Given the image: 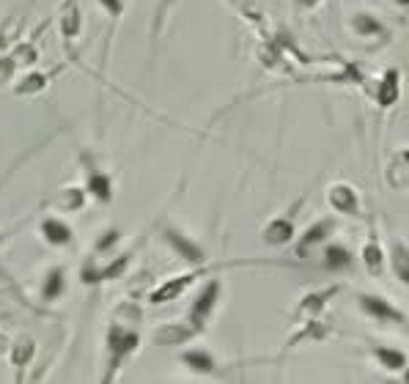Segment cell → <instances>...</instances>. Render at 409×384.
Here are the masks:
<instances>
[{
	"label": "cell",
	"mask_w": 409,
	"mask_h": 384,
	"mask_svg": "<svg viewBox=\"0 0 409 384\" xmlns=\"http://www.w3.org/2000/svg\"><path fill=\"white\" fill-rule=\"evenodd\" d=\"M138 343H140V338H138L135 329H127L121 324H113V329H110V368L116 371L118 363L138 349Z\"/></svg>",
	"instance_id": "cell-1"
},
{
	"label": "cell",
	"mask_w": 409,
	"mask_h": 384,
	"mask_svg": "<svg viewBox=\"0 0 409 384\" xmlns=\"http://www.w3.org/2000/svg\"><path fill=\"white\" fill-rule=\"evenodd\" d=\"M217 297H220V283H217V280H212V283L198 294L195 305H192V310H190V321H192V329H195V332L206 324L209 313L217 307Z\"/></svg>",
	"instance_id": "cell-2"
},
{
	"label": "cell",
	"mask_w": 409,
	"mask_h": 384,
	"mask_svg": "<svg viewBox=\"0 0 409 384\" xmlns=\"http://www.w3.org/2000/svg\"><path fill=\"white\" fill-rule=\"evenodd\" d=\"M360 307L374 316L376 321H404V313H399L396 307L390 305L388 300L382 297H371V294H360Z\"/></svg>",
	"instance_id": "cell-3"
},
{
	"label": "cell",
	"mask_w": 409,
	"mask_h": 384,
	"mask_svg": "<svg viewBox=\"0 0 409 384\" xmlns=\"http://www.w3.org/2000/svg\"><path fill=\"white\" fill-rule=\"evenodd\" d=\"M165 239L170 241V247H173V250L181 255V258H187V261H192V264H201V261H203V250H201L195 241H190L184 233L167 228V230H165Z\"/></svg>",
	"instance_id": "cell-4"
},
{
	"label": "cell",
	"mask_w": 409,
	"mask_h": 384,
	"mask_svg": "<svg viewBox=\"0 0 409 384\" xmlns=\"http://www.w3.org/2000/svg\"><path fill=\"white\" fill-rule=\"evenodd\" d=\"M195 277H198V272H190V275H181V277L167 280L165 286H160V289L152 294V302L163 305V302H170V300H179V294H184V289H187L190 283H195Z\"/></svg>",
	"instance_id": "cell-5"
},
{
	"label": "cell",
	"mask_w": 409,
	"mask_h": 384,
	"mask_svg": "<svg viewBox=\"0 0 409 384\" xmlns=\"http://www.w3.org/2000/svg\"><path fill=\"white\" fill-rule=\"evenodd\" d=\"M329 203L335 212H343V214H357L360 203H357V195L349 184H335L329 187Z\"/></svg>",
	"instance_id": "cell-6"
},
{
	"label": "cell",
	"mask_w": 409,
	"mask_h": 384,
	"mask_svg": "<svg viewBox=\"0 0 409 384\" xmlns=\"http://www.w3.org/2000/svg\"><path fill=\"white\" fill-rule=\"evenodd\" d=\"M195 335L192 327H181V324H165L160 329H154V343L160 346H173V343H184Z\"/></svg>",
	"instance_id": "cell-7"
},
{
	"label": "cell",
	"mask_w": 409,
	"mask_h": 384,
	"mask_svg": "<svg viewBox=\"0 0 409 384\" xmlns=\"http://www.w3.org/2000/svg\"><path fill=\"white\" fill-rule=\"evenodd\" d=\"M376 99H379L382 107H390V104L399 102V72L396 69H390L388 75L382 77V82L376 88Z\"/></svg>",
	"instance_id": "cell-8"
},
{
	"label": "cell",
	"mask_w": 409,
	"mask_h": 384,
	"mask_svg": "<svg viewBox=\"0 0 409 384\" xmlns=\"http://www.w3.org/2000/svg\"><path fill=\"white\" fill-rule=\"evenodd\" d=\"M42 233L50 244H69L72 241V228L61 220H44L42 223Z\"/></svg>",
	"instance_id": "cell-9"
},
{
	"label": "cell",
	"mask_w": 409,
	"mask_h": 384,
	"mask_svg": "<svg viewBox=\"0 0 409 384\" xmlns=\"http://www.w3.org/2000/svg\"><path fill=\"white\" fill-rule=\"evenodd\" d=\"M88 192L93 195V198H99L102 203H107L110 198H113V184H110V179L104 176V173H91L88 176Z\"/></svg>",
	"instance_id": "cell-10"
},
{
	"label": "cell",
	"mask_w": 409,
	"mask_h": 384,
	"mask_svg": "<svg viewBox=\"0 0 409 384\" xmlns=\"http://www.w3.org/2000/svg\"><path fill=\"white\" fill-rule=\"evenodd\" d=\"M291 236H294V226L289 220H275V223H269L266 230H264V239L269 244H286Z\"/></svg>",
	"instance_id": "cell-11"
},
{
	"label": "cell",
	"mask_w": 409,
	"mask_h": 384,
	"mask_svg": "<svg viewBox=\"0 0 409 384\" xmlns=\"http://www.w3.org/2000/svg\"><path fill=\"white\" fill-rule=\"evenodd\" d=\"M61 30H64V36H66V39H75V36L80 33V8H78V3H75V0H72V3L66 6V11H64Z\"/></svg>",
	"instance_id": "cell-12"
},
{
	"label": "cell",
	"mask_w": 409,
	"mask_h": 384,
	"mask_svg": "<svg viewBox=\"0 0 409 384\" xmlns=\"http://www.w3.org/2000/svg\"><path fill=\"white\" fill-rule=\"evenodd\" d=\"M184 365H190L198 374H212L215 371V357L209 351H187L184 354Z\"/></svg>",
	"instance_id": "cell-13"
},
{
	"label": "cell",
	"mask_w": 409,
	"mask_h": 384,
	"mask_svg": "<svg viewBox=\"0 0 409 384\" xmlns=\"http://www.w3.org/2000/svg\"><path fill=\"white\" fill-rule=\"evenodd\" d=\"M329 230H332V223H329V220H322V223H316L313 228H308V233H305L302 241H300V255H305L308 247H313L316 241H322Z\"/></svg>",
	"instance_id": "cell-14"
},
{
	"label": "cell",
	"mask_w": 409,
	"mask_h": 384,
	"mask_svg": "<svg viewBox=\"0 0 409 384\" xmlns=\"http://www.w3.org/2000/svg\"><path fill=\"white\" fill-rule=\"evenodd\" d=\"M327 258V266L329 269H346V266H352V255H349V250L346 247H340V244H332L327 247V253H325Z\"/></svg>",
	"instance_id": "cell-15"
},
{
	"label": "cell",
	"mask_w": 409,
	"mask_h": 384,
	"mask_svg": "<svg viewBox=\"0 0 409 384\" xmlns=\"http://www.w3.org/2000/svg\"><path fill=\"white\" fill-rule=\"evenodd\" d=\"M363 258H365V266H368L371 275L382 272V247H379V241H368L363 247Z\"/></svg>",
	"instance_id": "cell-16"
},
{
	"label": "cell",
	"mask_w": 409,
	"mask_h": 384,
	"mask_svg": "<svg viewBox=\"0 0 409 384\" xmlns=\"http://www.w3.org/2000/svg\"><path fill=\"white\" fill-rule=\"evenodd\" d=\"M47 88V75H28L19 85H17V93L19 96H33L39 91Z\"/></svg>",
	"instance_id": "cell-17"
},
{
	"label": "cell",
	"mask_w": 409,
	"mask_h": 384,
	"mask_svg": "<svg viewBox=\"0 0 409 384\" xmlns=\"http://www.w3.org/2000/svg\"><path fill=\"white\" fill-rule=\"evenodd\" d=\"M33 351H36V346H33V340H30V338H22L19 343H14V354H11L14 365H17V368L28 365V363H30V357H33Z\"/></svg>",
	"instance_id": "cell-18"
},
{
	"label": "cell",
	"mask_w": 409,
	"mask_h": 384,
	"mask_svg": "<svg viewBox=\"0 0 409 384\" xmlns=\"http://www.w3.org/2000/svg\"><path fill=\"white\" fill-rule=\"evenodd\" d=\"M376 357H379V363H382L385 368H390V371H401V368L407 365V357H404L401 351H390V349H376Z\"/></svg>",
	"instance_id": "cell-19"
},
{
	"label": "cell",
	"mask_w": 409,
	"mask_h": 384,
	"mask_svg": "<svg viewBox=\"0 0 409 384\" xmlns=\"http://www.w3.org/2000/svg\"><path fill=\"white\" fill-rule=\"evenodd\" d=\"M354 30L360 36H376V33H382V25L374 17H368V14H357L354 17Z\"/></svg>",
	"instance_id": "cell-20"
},
{
	"label": "cell",
	"mask_w": 409,
	"mask_h": 384,
	"mask_svg": "<svg viewBox=\"0 0 409 384\" xmlns=\"http://www.w3.org/2000/svg\"><path fill=\"white\" fill-rule=\"evenodd\" d=\"M61 291H64V272L53 269L44 283V300H55V297H61Z\"/></svg>",
	"instance_id": "cell-21"
},
{
	"label": "cell",
	"mask_w": 409,
	"mask_h": 384,
	"mask_svg": "<svg viewBox=\"0 0 409 384\" xmlns=\"http://www.w3.org/2000/svg\"><path fill=\"white\" fill-rule=\"evenodd\" d=\"M393 264H396V272H399L401 283H407V247L404 244L393 247Z\"/></svg>",
	"instance_id": "cell-22"
},
{
	"label": "cell",
	"mask_w": 409,
	"mask_h": 384,
	"mask_svg": "<svg viewBox=\"0 0 409 384\" xmlns=\"http://www.w3.org/2000/svg\"><path fill=\"white\" fill-rule=\"evenodd\" d=\"M127 264H129V255H121L113 266H107V269H102V272H99V280H113V277H118V275L127 269Z\"/></svg>",
	"instance_id": "cell-23"
},
{
	"label": "cell",
	"mask_w": 409,
	"mask_h": 384,
	"mask_svg": "<svg viewBox=\"0 0 409 384\" xmlns=\"http://www.w3.org/2000/svg\"><path fill=\"white\" fill-rule=\"evenodd\" d=\"M11 58H14V61H25V64H33V61H36V47H33V44H22V47H19V50H17V53H14Z\"/></svg>",
	"instance_id": "cell-24"
},
{
	"label": "cell",
	"mask_w": 409,
	"mask_h": 384,
	"mask_svg": "<svg viewBox=\"0 0 409 384\" xmlns=\"http://www.w3.org/2000/svg\"><path fill=\"white\" fill-rule=\"evenodd\" d=\"M61 203H64V206H69V209H80L82 206L80 190H66V192L61 195Z\"/></svg>",
	"instance_id": "cell-25"
},
{
	"label": "cell",
	"mask_w": 409,
	"mask_h": 384,
	"mask_svg": "<svg viewBox=\"0 0 409 384\" xmlns=\"http://www.w3.org/2000/svg\"><path fill=\"white\" fill-rule=\"evenodd\" d=\"M14 66H17V61H14V58H3V61H0V82H6V80L11 77Z\"/></svg>",
	"instance_id": "cell-26"
},
{
	"label": "cell",
	"mask_w": 409,
	"mask_h": 384,
	"mask_svg": "<svg viewBox=\"0 0 409 384\" xmlns=\"http://www.w3.org/2000/svg\"><path fill=\"white\" fill-rule=\"evenodd\" d=\"M99 3H102V8H104L107 14H113V17H118L121 8H124V0H99Z\"/></svg>",
	"instance_id": "cell-27"
},
{
	"label": "cell",
	"mask_w": 409,
	"mask_h": 384,
	"mask_svg": "<svg viewBox=\"0 0 409 384\" xmlns=\"http://www.w3.org/2000/svg\"><path fill=\"white\" fill-rule=\"evenodd\" d=\"M116 239H118V233H116V230H107V236H102L96 247H99V250H107V247H110V244H113Z\"/></svg>",
	"instance_id": "cell-28"
},
{
	"label": "cell",
	"mask_w": 409,
	"mask_h": 384,
	"mask_svg": "<svg viewBox=\"0 0 409 384\" xmlns=\"http://www.w3.org/2000/svg\"><path fill=\"white\" fill-rule=\"evenodd\" d=\"M6 349H8V338H6V335H0V354H3Z\"/></svg>",
	"instance_id": "cell-29"
},
{
	"label": "cell",
	"mask_w": 409,
	"mask_h": 384,
	"mask_svg": "<svg viewBox=\"0 0 409 384\" xmlns=\"http://www.w3.org/2000/svg\"><path fill=\"white\" fill-rule=\"evenodd\" d=\"M300 3H302V6H316L319 0H300Z\"/></svg>",
	"instance_id": "cell-30"
}]
</instances>
